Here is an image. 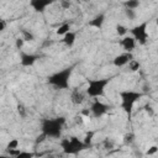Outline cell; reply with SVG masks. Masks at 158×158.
I'll return each instance as SVG.
<instances>
[{"instance_id": "cell-21", "label": "cell", "mask_w": 158, "mask_h": 158, "mask_svg": "<svg viewBox=\"0 0 158 158\" xmlns=\"http://www.w3.org/2000/svg\"><path fill=\"white\" fill-rule=\"evenodd\" d=\"M116 32H117L118 36H125V35L127 33V28H126L123 25H120V23H118V25L116 26Z\"/></svg>"}, {"instance_id": "cell-23", "label": "cell", "mask_w": 158, "mask_h": 158, "mask_svg": "<svg viewBox=\"0 0 158 158\" xmlns=\"http://www.w3.org/2000/svg\"><path fill=\"white\" fill-rule=\"evenodd\" d=\"M23 157H27V158H30V157H33V153H30V152H23V151H20V153L17 154V157H16V158H23Z\"/></svg>"}, {"instance_id": "cell-26", "label": "cell", "mask_w": 158, "mask_h": 158, "mask_svg": "<svg viewBox=\"0 0 158 158\" xmlns=\"http://www.w3.org/2000/svg\"><path fill=\"white\" fill-rule=\"evenodd\" d=\"M46 138H47V137H46V135L41 133V136H38V137L36 138V143H41V142H43Z\"/></svg>"}, {"instance_id": "cell-11", "label": "cell", "mask_w": 158, "mask_h": 158, "mask_svg": "<svg viewBox=\"0 0 158 158\" xmlns=\"http://www.w3.org/2000/svg\"><path fill=\"white\" fill-rule=\"evenodd\" d=\"M120 43H121V47L123 48L125 52H132L133 48H135V46H136L135 38L133 37H130V36L128 37H123Z\"/></svg>"}, {"instance_id": "cell-1", "label": "cell", "mask_w": 158, "mask_h": 158, "mask_svg": "<svg viewBox=\"0 0 158 158\" xmlns=\"http://www.w3.org/2000/svg\"><path fill=\"white\" fill-rule=\"evenodd\" d=\"M65 123V117H54V118H43L41 121V132L49 138H60L62 130Z\"/></svg>"}, {"instance_id": "cell-27", "label": "cell", "mask_w": 158, "mask_h": 158, "mask_svg": "<svg viewBox=\"0 0 158 158\" xmlns=\"http://www.w3.org/2000/svg\"><path fill=\"white\" fill-rule=\"evenodd\" d=\"M17 110H19V114H21V116H25V109L22 105H19L17 106Z\"/></svg>"}, {"instance_id": "cell-4", "label": "cell", "mask_w": 158, "mask_h": 158, "mask_svg": "<svg viewBox=\"0 0 158 158\" xmlns=\"http://www.w3.org/2000/svg\"><path fill=\"white\" fill-rule=\"evenodd\" d=\"M111 81L110 78H101V79H89L85 94L90 98H99L105 95V89Z\"/></svg>"}, {"instance_id": "cell-13", "label": "cell", "mask_w": 158, "mask_h": 158, "mask_svg": "<svg viewBox=\"0 0 158 158\" xmlns=\"http://www.w3.org/2000/svg\"><path fill=\"white\" fill-rule=\"evenodd\" d=\"M75 40H77V32L74 31H68L65 35H63V43L67 46V47H72L74 43H75Z\"/></svg>"}, {"instance_id": "cell-17", "label": "cell", "mask_w": 158, "mask_h": 158, "mask_svg": "<svg viewBox=\"0 0 158 158\" xmlns=\"http://www.w3.org/2000/svg\"><path fill=\"white\" fill-rule=\"evenodd\" d=\"M21 33H22V38H23V41H27V42H32V41H35V36H33V33L32 32H30L28 30H22L21 31Z\"/></svg>"}, {"instance_id": "cell-8", "label": "cell", "mask_w": 158, "mask_h": 158, "mask_svg": "<svg viewBox=\"0 0 158 158\" xmlns=\"http://www.w3.org/2000/svg\"><path fill=\"white\" fill-rule=\"evenodd\" d=\"M38 56L37 54H32V53H25V52H20V62L21 65L23 67H32L37 60H38Z\"/></svg>"}, {"instance_id": "cell-19", "label": "cell", "mask_w": 158, "mask_h": 158, "mask_svg": "<svg viewBox=\"0 0 158 158\" xmlns=\"http://www.w3.org/2000/svg\"><path fill=\"white\" fill-rule=\"evenodd\" d=\"M128 65H130V69H131L132 72H136V70H138V69L141 68V63L137 62V60H135L133 58L128 62Z\"/></svg>"}, {"instance_id": "cell-10", "label": "cell", "mask_w": 158, "mask_h": 158, "mask_svg": "<svg viewBox=\"0 0 158 158\" xmlns=\"http://www.w3.org/2000/svg\"><path fill=\"white\" fill-rule=\"evenodd\" d=\"M132 58H133V56H132L131 52H125V53L118 54V56H116V57L114 58V65H116V67H123V65H126Z\"/></svg>"}, {"instance_id": "cell-16", "label": "cell", "mask_w": 158, "mask_h": 158, "mask_svg": "<svg viewBox=\"0 0 158 158\" xmlns=\"http://www.w3.org/2000/svg\"><path fill=\"white\" fill-rule=\"evenodd\" d=\"M68 31H70V25H69V23H63V25H60V26L56 30V33H57L58 36H63V35H65Z\"/></svg>"}, {"instance_id": "cell-28", "label": "cell", "mask_w": 158, "mask_h": 158, "mask_svg": "<svg viewBox=\"0 0 158 158\" xmlns=\"http://www.w3.org/2000/svg\"><path fill=\"white\" fill-rule=\"evenodd\" d=\"M5 27H6L5 21H4V20H0V32H2V31L5 30Z\"/></svg>"}, {"instance_id": "cell-25", "label": "cell", "mask_w": 158, "mask_h": 158, "mask_svg": "<svg viewBox=\"0 0 158 158\" xmlns=\"http://www.w3.org/2000/svg\"><path fill=\"white\" fill-rule=\"evenodd\" d=\"M157 151H158V147H157V146H152V147L146 152V154H147V156H152V154H154Z\"/></svg>"}, {"instance_id": "cell-18", "label": "cell", "mask_w": 158, "mask_h": 158, "mask_svg": "<svg viewBox=\"0 0 158 158\" xmlns=\"http://www.w3.org/2000/svg\"><path fill=\"white\" fill-rule=\"evenodd\" d=\"M94 135H95V132H94V131H89V132H86L85 138H84V141H83V142H84L88 147H90V146H91V141H93Z\"/></svg>"}, {"instance_id": "cell-9", "label": "cell", "mask_w": 158, "mask_h": 158, "mask_svg": "<svg viewBox=\"0 0 158 158\" xmlns=\"http://www.w3.org/2000/svg\"><path fill=\"white\" fill-rule=\"evenodd\" d=\"M54 1L56 0H30V5L36 12H43L46 7L52 5Z\"/></svg>"}, {"instance_id": "cell-24", "label": "cell", "mask_w": 158, "mask_h": 158, "mask_svg": "<svg viewBox=\"0 0 158 158\" xmlns=\"http://www.w3.org/2000/svg\"><path fill=\"white\" fill-rule=\"evenodd\" d=\"M23 43H25V41H23L22 37L16 38V47H17V49H21V48L23 47Z\"/></svg>"}, {"instance_id": "cell-12", "label": "cell", "mask_w": 158, "mask_h": 158, "mask_svg": "<svg viewBox=\"0 0 158 158\" xmlns=\"http://www.w3.org/2000/svg\"><path fill=\"white\" fill-rule=\"evenodd\" d=\"M104 22H105V14H99V15H96L93 20H90L88 25H89L90 27H94V28L100 30V28L102 27Z\"/></svg>"}, {"instance_id": "cell-3", "label": "cell", "mask_w": 158, "mask_h": 158, "mask_svg": "<svg viewBox=\"0 0 158 158\" xmlns=\"http://www.w3.org/2000/svg\"><path fill=\"white\" fill-rule=\"evenodd\" d=\"M143 96V93L136 91V90H123L120 93L121 98V109L127 114L128 117L132 115V110L135 104Z\"/></svg>"}, {"instance_id": "cell-15", "label": "cell", "mask_w": 158, "mask_h": 158, "mask_svg": "<svg viewBox=\"0 0 158 158\" xmlns=\"http://www.w3.org/2000/svg\"><path fill=\"white\" fill-rule=\"evenodd\" d=\"M139 5H141V1H139V0H126V1L123 2V6H125L126 9H132V10L137 9Z\"/></svg>"}, {"instance_id": "cell-22", "label": "cell", "mask_w": 158, "mask_h": 158, "mask_svg": "<svg viewBox=\"0 0 158 158\" xmlns=\"http://www.w3.org/2000/svg\"><path fill=\"white\" fill-rule=\"evenodd\" d=\"M12 148H19V139L17 138H12L6 146V149H12Z\"/></svg>"}, {"instance_id": "cell-2", "label": "cell", "mask_w": 158, "mask_h": 158, "mask_svg": "<svg viewBox=\"0 0 158 158\" xmlns=\"http://www.w3.org/2000/svg\"><path fill=\"white\" fill-rule=\"evenodd\" d=\"M73 70H74V65L63 68V69L51 74L47 78V83L49 85H52L53 88L59 89V90L68 89L69 88V80H70V77L73 74Z\"/></svg>"}, {"instance_id": "cell-5", "label": "cell", "mask_w": 158, "mask_h": 158, "mask_svg": "<svg viewBox=\"0 0 158 158\" xmlns=\"http://www.w3.org/2000/svg\"><path fill=\"white\" fill-rule=\"evenodd\" d=\"M60 147L65 154H78L79 152L89 148L83 141H80L75 136H72L69 138H63L60 141Z\"/></svg>"}, {"instance_id": "cell-7", "label": "cell", "mask_w": 158, "mask_h": 158, "mask_svg": "<svg viewBox=\"0 0 158 158\" xmlns=\"http://www.w3.org/2000/svg\"><path fill=\"white\" fill-rule=\"evenodd\" d=\"M90 111L94 117H101L102 115H105L109 111V106L99 100H95L90 106Z\"/></svg>"}, {"instance_id": "cell-20", "label": "cell", "mask_w": 158, "mask_h": 158, "mask_svg": "<svg viewBox=\"0 0 158 158\" xmlns=\"http://www.w3.org/2000/svg\"><path fill=\"white\" fill-rule=\"evenodd\" d=\"M125 15H126V17L128 19V20H135L136 19V12H135V10H132V9H125Z\"/></svg>"}, {"instance_id": "cell-14", "label": "cell", "mask_w": 158, "mask_h": 158, "mask_svg": "<svg viewBox=\"0 0 158 158\" xmlns=\"http://www.w3.org/2000/svg\"><path fill=\"white\" fill-rule=\"evenodd\" d=\"M70 100H72L73 104L79 105V104H81V102L84 101V94L80 93L79 90H74V91L72 93V95H70Z\"/></svg>"}, {"instance_id": "cell-6", "label": "cell", "mask_w": 158, "mask_h": 158, "mask_svg": "<svg viewBox=\"0 0 158 158\" xmlns=\"http://www.w3.org/2000/svg\"><path fill=\"white\" fill-rule=\"evenodd\" d=\"M148 21H143L142 23L132 27L131 30V33H132V37L135 38V41H137L139 44L144 46L149 38V35H148Z\"/></svg>"}]
</instances>
